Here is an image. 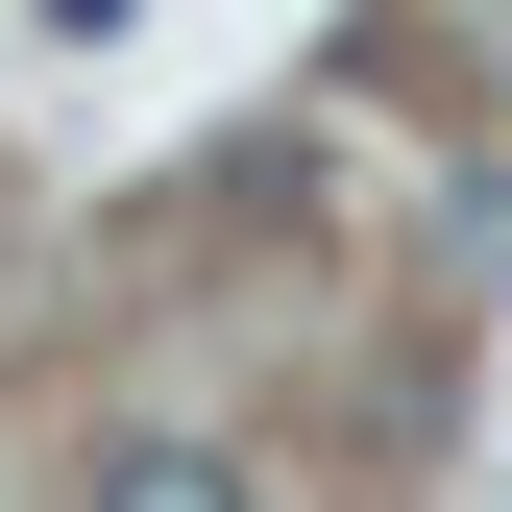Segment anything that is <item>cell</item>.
<instances>
[{"label":"cell","mask_w":512,"mask_h":512,"mask_svg":"<svg viewBox=\"0 0 512 512\" xmlns=\"http://www.w3.org/2000/svg\"><path fill=\"white\" fill-rule=\"evenodd\" d=\"M49 25H74V49H98V25H122V0H49Z\"/></svg>","instance_id":"2"},{"label":"cell","mask_w":512,"mask_h":512,"mask_svg":"<svg viewBox=\"0 0 512 512\" xmlns=\"http://www.w3.org/2000/svg\"><path fill=\"white\" fill-rule=\"evenodd\" d=\"M98 512H244V464H220V439H122Z\"/></svg>","instance_id":"1"}]
</instances>
